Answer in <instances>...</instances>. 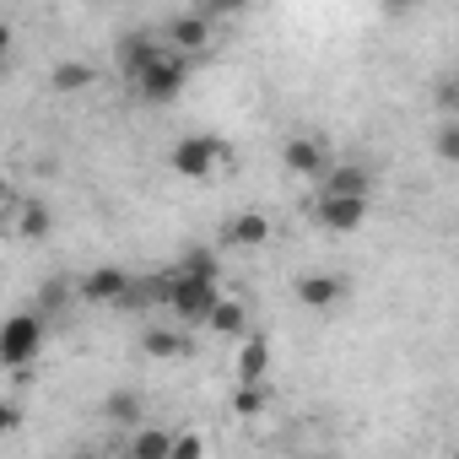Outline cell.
Wrapping results in <instances>:
<instances>
[{"label": "cell", "mask_w": 459, "mask_h": 459, "mask_svg": "<svg viewBox=\"0 0 459 459\" xmlns=\"http://www.w3.org/2000/svg\"><path fill=\"white\" fill-rule=\"evenodd\" d=\"M216 260L205 255V249H195L173 276H162L168 281V308L178 314V319H189V325H205L211 319V308L221 303V292H216Z\"/></svg>", "instance_id": "obj_1"}, {"label": "cell", "mask_w": 459, "mask_h": 459, "mask_svg": "<svg viewBox=\"0 0 459 459\" xmlns=\"http://www.w3.org/2000/svg\"><path fill=\"white\" fill-rule=\"evenodd\" d=\"M168 162H173L178 178L205 184V178H216V173L227 168V141H216V135H184V141L168 152Z\"/></svg>", "instance_id": "obj_2"}, {"label": "cell", "mask_w": 459, "mask_h": 459, "mask_svg": "<svg viewBox=\"0 0 459 459\" xmlns=\"http://www.w3.org/2000/svg\"><path fill=\"white\" fill-rule=\"evenodd\" d=\"M39 351H44V319L39 314H12L6 330H0V362L12 373H22Z\"/></svg>", "instance_id": "obj_3"}, {"label": "cell", "mask_w": 459, "mask_h": 459, "mask_svg": "<svg viewBox=\"0 0 459 459\" xmlns=\"http://www.w3.org/2000/svg\"><path fill=\"white\" fill-rule=\"evenodd\" d=\"M130 271H119V265H98V271H87L82 276V303H103V308H125V298H130Z\"/></svg>", "instance_id": "obj_4"}, {"label": "cell", "mask_w": 459, "mask_h": 459, "mask_svg": "<svg viewBox=\"0 0 459 459\" xmlns=\"http://www.w3.org/2000/svg\"><path fill=\"white\" fill-rule=\"evenodd\" d=\"M184 82H189V65H184V55H162L152 71H146V82H141V98L146 103H173L178 92H184Z\"/></svg>", "instance_id": "obj_5"}, {"label": "cell", "mask_w": 459, "mask_h": 459, "mask_svg": "<svg viewBox=\"0 0 459 459\" xmlns=\"http://www.w3.org/2000/svg\"><path fill=\"white\" fill-rule=\"evenodd\" d=\"M168 44H173V55H195V49H205V44H211V12L195 6V12L168 17Z\"/></svg>", "instance_id": "obj_6"}, {"label": "cell", "mask_w": 459, "mask_h": 459, "mask_svg": "<svg viewBox=\"0 0 459 459\" xmlns=\"http://www.w3.org/2000/svg\"><path fill=\"white\" fill-rule=\"evenodd\" d=\"M281 162H287V173H298V178H330V157H325V146H319L314 135H292V141L281 146Z\"/></svg>", "instance_id": "obj_7"}, {"label": "cell", "mask_w": 459, "mask_h": 459, "mask_svg": "<svg viewBox=\"0 0 459 459\" xmlns=\"http://www.w3.org/2000/svg\"><path fill=\"white\" fill-rule=\"evenodd\" d=\"M346 298H351V281L346 276H298V303L314 308V314H330Z\"/></svg>", "instance_id": "obj_8"}, {"label": "cell", "mask_w": 459, "mask_h": 459, "mask_svg": "<svg viewBox=\"0 0 459 459\" xmlns=\"http://www.w3.org/2000/svg\"><path fill=\"white\" fill-rule=\"evenodd\" d=\"M362 221H368V200H346V195L319 200V227H330V233H357Z\"/></svg>", "instance_id": "obj_9"}, {"label": "cell", "mask_w": 459, "mask_h": 459, "mask_svg": "<svg viewBox=\"0 0 459 459\" xmlns=\"http://www.w3.org/2000/svg\"><path fill=\"white\" fill-rule=\"evenodd\" d=\"M162 55H168V49H162V44H152V39H119V71H125L135 87L146 82V71H152Z\"/></svg>", "instance_id": "obj_10"}, {"label": "cell", "mask_w": 459, "mask_h": 459, "mask_svg": "<svg viewBox=\"0 0 459 459\" xmlns=\"http://www.w3.org/2000/svg\"><path fill=\"white\" fill-rule=\"evenodd\" d=\"M227 244H233V249H260V244H271V216L238 211L233 221H227Z\"/></svg>", "instance_id": "obj_11"}, {"label": "cell", "mask_w": 459, "mask_h": 459, "mask_svg": "<svg viewBox=\"0 0 459 459\" xmlns=\"http://www.w3.org/2000/svg\"><path fill=\"white\" fill-rule=\"evenodd\" d=\"M265 373H271V341L249 335L238 346V384H265Z\"/></svg>", "instance_id": "obj_12"}, {"label": "cell", "mask_w": 459, "mask_h": 459, "mask_svg": "<svg viewBox=\"0 0 459 459\" xmlns=\"http://www.w3.org/2000/svg\"><path fill=\"white\" fill-rule=\"evenodd\" d=\"M205 330H211V335H221V341H238V335L249 341V314H244V303H227V298H221V303L211 308Z\"/></svg>", "instance_id": "obj_13"}, {"label": "cell", "mask_w": 459, "mask_h": 459, "mask_svg": "<svg viewBox=\"0 0 459 459\" xmlns=\"http://www.w3.org/2000/svg\"><path fill=\"white\" fill-rule=\"evenodd\" d=\"M125 459H173V432L168 427H135Z\"/></svg>", "instance_id": "obj_14"}, {"label": "cell", "mask_w": 459, "mask_h": 459, "mask_svg": "<svg viewBox=\"0 0 459 459\" xmlns=\"http://www.w3.org/2000/svg\"><path fill=\"white\" fill-rule=\"evenodd\" d=\"M92 82H98V71H92L87 60H65V65H55V71H49V87H55V92H65V98H71V92H87Z\"/></svg>", "instance_id": "obj_15"}, {"label": "cell", "mask_w": 459, "mask_h": 459, "mask_svg": "<svg viewBox=\"0 0 459 459\" xmlns=\"http://www.w3.org/2000/svg\"><path fill=\"white\" fill-rule=\"evenodd\" d=\"M368 189H373V178H368V168H330V178H325V195H346V200H368Z\"/></svg>", "instance_id": "obj_16"}, {"label": "cell", "mask_w": 459, "mask_h": 459, "mask_svg": "<svg viewBox=\"0 0 459 459\" xmlns=\"http://www.w3.org/2000/svg\"><path fill=\"white\" fill-rule=\"evenodd\" d=\"M141 346H146V357H157V362H162V357H184V351H189V341H184V335H173V330H146V341H141Z\"/></svg>", "instance_id": "obj_17"}, {"label": "cell", "mask_w": 459, "mask_h": 459, "mask_svg": "<svg viewBox=\"0 0 459 459\" xmlns=\"http://www.w3.org/2000/svg\"><path fill=\"white\" fill-rule=\"evenodd\" d=\"M103 411H108V421H119V427H135V421H141V400H135L130 389H114Z\"/></svg>", "instance_id": "obj_18"}, {"label": "cell", "mask_w": 459, "mask_h": 459, "mask_svg": "<svg viewBox=\"0 0 459 459\" xmlns=\"http://www.w3.org/2000/svg\"><path fill=\"white\" fill-rule=\"evenodd\" d=\"M17 233H22V238H44V233H49V205L28 200V205H22V216H17Z\"/></svg>", "instance_id": "obj_19"}, {"label": "cell", "mask_w": 459, "mask_h": 459, "mask_svg": "<svg viewBox=\"0 0 459 459\" xmlns=\"http://www.w3.org/2000/svg\"><path fill=\"white\" fill-rule=\"evenodd\" d=\"M265 400H271V394H265V384H238L233 411H238V416H260V411H265Z\"/></svg>", "instance_id": "obj_20"}, {"label": "cell", "mask_w": 459, "mask_h": 459, "mask_svg": "<svg viewBox=\"0 0 459 459\" xmlns=\"http://www.w3.org/2000/svg\"><path fill=\"white\" fill-rule=\"evenodd\" d=\"M173 459H205V437L200 432H173Z\"/></svg>", "instance_id": "obj_21"}, {"label": "cell", "mask_w": 459, "mask_h": 459, "mask_svg": "<svg viewBox=\"0 0 459 459\" xmlns=\"http://www.w3.org/2000/svg\"><path fill=\"white\" fill-rule=\"evenodd\" d=\"M432 146H437V157H443V162H454V168H459V119H454V125H443V130L432 135Z\"/></svg>", "instance_id": "obj_22"}, {"label": "cell", "mask_w": 459, "mask_h": 459, "mask_svg": "<svg viewBox=\"0 0 459 459\" xmlns=\"http://www.w3.org/2000/svg\"><path fill=\"white\" fill-rule=\"evenodd\" d=\"M0 427H6V432H17V427H22V411H17V400H6V405H0Z\"/></svg>", "instance_id": "obj_23"}, {"label": "cell", "mask_w": 459, "mask_h": 459, "mask_svg": "<svg viewBox=\"0 0 459 459\" xmlns=\"http://www.w3.org/2000/svg\"><path fill=\"white\" fill-rule=\"evenodd\" d=\"M454 459H459V454H454Z\"/></svg>", "instance_id": "obj_24"}]
</instances>
